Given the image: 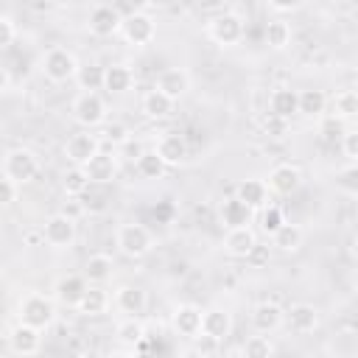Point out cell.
I'll return each instance as SVG.
<instances>
[{
  "instance_id": "cell-1",
  "label": "cell",
  "mask_w": 358,
  "mask_h": 358,
  "mask_svg": "<svg viewBox=\"0 0 358 358\" xmlns=\"http://www.w3.org/2000/svg\"><path fill=\"white\" fill-rule=\"evenodd\" d=\"M39 70L42 76L50 81V84H67V81H76V73H78V59L73 50L67 48H48L39 59Z\"/></svg>"
},
{
  "instance_id": "cell-2",
  "label": "cell",
  "mask_w": 358,
  "mask_h": 358,
  "mask_svg": "<svg viewBox=\"0 0 358 358\" xmlns=\"http://www.w3.org/2000/svg\"><path fill=\"white\" fill-rule=\"evenodd\" d=\"M56 299L53 296H45L39 291H31L25 294L20 302H17V319L20 322H28L39 330H48L53 322H56Z\"/></svg>"
},
{
  "instance_id": "cell-3",
  "label": "cell",
  "mask_w": 358,
  "mask_h": 358,
  "mask_svg": "<svg viewBox=\"0 0 358 358\" xmlns=\"http://www.w3.org/2000/svg\"><path fill=\"white\" fill-rule=\"evenodd\" d=\"M115 246L120 255L137 260L154 249V232L145 224H120L115 229Z\"/></svg>"
},
{
  "instance_id": "cell-4",
  "label": "cell",
  "mask_w": 358,
  "mask_h": 358,
  "mask_svg": "<svg viewBox=\"0 0 358 358\" xmlns=\"http://www.w3.org/2000/svg\"><path fill=\"white\" fill-rule=\"evenodd\" d=\"M73 120L81 126V129H95L106 120V101L101 92H92V90H81L76 98H73Z\"/></svg>"
},
{
  "instance_id": "cell-5",
  "label": "cell",
  "mask_w": 358,
  "mask_h": 358,
  "mask_svg": "<svg viewBox=\"0 0 358 358\" xmlns=\"http://www.w3.org/2000/svg\"><path fill=\"white\" fill-rule=\"evenodd\" d=\"M207 36L218 48H235L243 39V17L235 11H221L207 20Z\"/></svg>"
},
{
  "instance_id": "cell-6",
  "label": "cell",
  "mask_w": 358,
  "mask_h": 358,
  "mask_svg": "<svg viewBox=\"0 0 358 358\" xmlns=\"http://www.w3.org/2000/svg\"><path fill=\"white\" fill-rule=\"evenodd\" d=\"M39 173V157L31 148H8L3 157V176L14 179L17 185H28L34 182Z\"/></svg>"
},
{
  "instance_id": "cell-7",
  "label": "cell",
  "mask_w": 358,
  "mask_h": 358,
  "mask_svg": "<svg viewBox=\"0 0 358 358\" xmlns=\"http://www.w3.org/2000/svg\"><path fill=\"white\" fill-rule=\"evenodd\" d=\"M120 36H123L129 45L143 48V45L154 42V36H157V22H154V17H151L148 11H129V14L123 17Z\"/></svg>"
},
{
  "instance_id": "cell-8",
  "label": "cell",
  "mask_w": 358,
  "mask_h": 358,
  "mask_svg": "<svg viewBox=\"0 0 358 358\" xmlns=\"http://www.w3.org/2000/svg\"><path fill=\"white\" fill-rule=\"evenodd\" d=\"M42 243L53 246V249H67L76 243V218H70L67 213H53L45 224H42Z\"/></svg>"
},
{
  "instance_id": "cell-9",
  "label": "cell",
  "mask_w": 358,
  "mask_h": 358,
  "mask_svg": "<svg viewBox=\"0 0 358 358\" xmlns=\"http://www.w3.org/2000/svg\"><path fill=\"white\" fill-rule=\"evenodd\" d=\"M62 151H64V157H67L70 165H87L101 151V137L92 134V129H84L78 134H70Z\"/></svg>"
},
{
  "instance_id": "cell-10",
  "label": "cell",
  "mask_w": 358,
  "mask_h": 358,
  "mask_svg": "<svg viewBox=\"0 0 358 358\" xmlns=\"http://www.w3.org/2000/svg\"><path fill=\"white\" fill-rule=\"evenodd\" d=\"M42 333H45V330H39V327H34V324H28V322H17V324L8 330V336H6L8 350H11L14 355H36V352L42 350Z\"/></svg>"
},
{
  "instance_id": "cell-11",
  "label": "cell",
  "mask_w": 358,
  "mask_h": 358,
  "mask_svg": "<svg viewBox=\"0 0 358 358\" xmlns=\"http://www.w3.org/2000/svg\"><path fill=\"white\" fill-rule=\"evenodd\" d=\"M120 25H123V17L112 6H95L90 11V17H87V28L98 39H109V36L120 34Z\"/></svg>"
},
{
  "instance_id": "cell-12",
  "label": "cell",
  "mask_w": 358,
  "mask_h": 358,
  "mask_svg": "<svg viewBox=\"0 0 358 358\" xmlns=\"http://www.w3.org/2000/svg\"><path fill=\"white\" fill-rule=\"evenodd\" d=\"M201 316H204V310H201L199 305L182 302V305H176L173 313H171V327H173V333L182 336V338H196V336L201 333Z\"/></svg>"
},
{
  "instance_id": "cell-13",
  "label": "cell",
  "mask_w": 358,
  "mask_h": 358,
  "mask_svg": "<svg viewBox=\"0 0 358 358\" xmlns=\"http://www.w3.org/2000/svg\"><path fill=\"white\" fill-rule=\"evenodd\" d=\"M302 187V171L291 162H280L268 171V190L277 196H294Z\"/></svg>"
},
{
  "instance_id": "cell-14",
  "label": "cell",
  "mask_w": 358,
  "mask_h": 358,
  "mask_svg": "<svg viewBox=\"0 0 358 358\" xmlns=\"http://www.w3.org/2000/svg\"><path fill=\"white\" fill-rule=\"evenodd\" d=\"M87 288H90V280H87L84 274H67V277L56 280V285H53V299H56L62 308L76 310Z\"/></svg>"
},
{
  "instance_id": "cell-15",
  "label": "cell",
  "mask_w": 358,
  "mask_h": 358,
  "mask_svg": "<svg viewBox=\"0 0 358 358\" xmlns=\"http://www.w3.org/2000/svg\"><path fill=\"white\" fill-rule=\"evenodd\" d=\"M257 246V232L246 224V227H232L227 229L224 235V252L229 257H238V260H249V255L255 252Z\"/></svg>"
},
{
  "instance_id": "cell-16",
  "label": "cell",
  "mask_w": 358,
  "mask_h": 358,
  "mask_svg": "<svg viewBox=\"0 0 358 358\" xmlns=\"http://www.w3.org/2000/svg\"><path fill=\"white\" fill-rule=\"evenodd\" d=\"M154 151L165 159V165H168V168L182 165V162L187 159V154H190L187 140H185V134H179V131H165V134H159V140H157Z\"/></svg>"
},
{
  "instance_id": "cell-17",
  "label": "cell",
  "mask_w": 358,
  "mask_h": 358,
  "mask_svg": "<svg viewBox=\"0 0 358 358\" xmlns=\"http://www.w3.org/2000/svg\"><path fill=\"white\" fill-rule=\"evenodd\" d=\"M154 87H157L159 92H165L168 98L179 101V98H185L187 90H190V76H187L182 67H165V70L157 73Z\"/></svg>"
},
{
  "instance_id": "cell-18",
  "label": "cell",
  "mask_w": 358,
  "mask_h": 358,
  "mask_svg": "<svg viewBox=\"0 0 358 358\" xmlns=\"http://www.w3.org/2000/svg\"><path fill=\"white\" fill-rule=\"evenodd\" d=\"M115 338L117 344H123V350L129 352H137V350H145V322L140 316H126L123 322H117L115 327Z\"/></svg>"
},
{
  "instance_id": "cell-19",
  "label": "cell",
  "mask_w": 358,
  "mask_h": 358,
  "mask_svg": "<svg viewBox=\"0 0 358 358\" xmlns=\"http://www.w3.org/2000/svg\"><path fill=\"white\" fill-rule=\"evenodd\" d=\"M201 333L224 344L232 333V313L227 308H207L201 316Z\"/></svg>"
},
{
  "instance_id": "cell-20",
  "label": "cell",
  "mask_w": 358,
  "mask_h": 358,
  "mask_svg": "<svg viewBox=\"0 0 358 358\" xmlns=\"http://www.w3.org/2000/svg\"><path fill=\"white\" fill-rule=\"evenodd\" d=\"M218 221L221 227L232 229V227H246L252 221V207L238 199V196H227L221 204H218Z\"/></svg>"
},
{
  "instance_id": "cell-21",
  "label": "cell",
  "mask_w": 358,
  "mask_h": 358,
  "mask_svg": "<svg viewBox=\"0 0 358 358\" xmlns=\"http://www.w3.org/2000/svg\"><path fill=\"white\" fill-rule=\"evenodd\" d=\"M84 171H87V176H90L92 185H109V182L117 176V157L101 148V151L84 165Z\"/></svg>"
},
{
  "instance_id": "cell-22",
  "label": "cell",
  "mask_w": 358,
  "mask_h": 358,
  "mask_svg": "<svg viewBox=\"0 0 358 358\" xmlns=\"http://www.w3.org/2000/svg\"><path fill=\"white\" fill-rule=\"evenodd\" d=\"M112 302H115V308H117L120 313H126V316H140V313L145 310V305H148V294H145L140 285H120V288L115 291Z\"/></svg>"
},
{
  "instance_id": "cell-23",
  "label": "cell",
  "mask_w": 358,
  "mask_h": 358,
  "mask_svg": "<svg viewBox=\"0 0 358 358\" xmlns=\"http://www.w3.org/2000/svg\"><path fill=\"white\" fill-rule=\"evenodd\" d=\"M285 322V310L277 302H257L252 310V327L257 333H274Z\"/></svg>"
},
{
  "instance_id": "cell-24",
  "label": "cell",
  "mask_w": 358,
  "mask_h": 358,
  "mask_svg": "<svg viewBox=\"0 0 358 358\" xmlns=\"http://www.w3.org/2000/svg\"><path fill=\"white\" fill-rule=\"evenodd\" d=\"M285 322L294 333H313L319 327V310L310 302H294L285 310Z\"/></svg>"
},
{
  "instance_id": "cell-25",
  "label": "cell",
  "mask_w": 358,
  "mask_h": 358,
  "mask_svg": "<svg viewBox=\"0 0 358 358\" xmlns=\"http://www.w3.org/2000/svg\"><path fill=\"white\" fill-rule=\"evenodd\" d=\"M173 98H168L165 92H159L157 87H151L145 95H143V101H140V112L145 115V117H151V120H165V117H171V112H173Z\"/></svg>"
},
{
  "instance_id": "cell-26",
  "label": "cell",
  "mask_w": 358,
  "mask_h": 358,
  "mask_svg": "<svg viewBox=\"0 0 358 358\" xmlns=\"http://www.w3.org/2000/svg\"><path fill=\"white\" fill-rule=\"evenodd\" d=\"M268 182L266 179H243V182H238V187H235V196L238 199H243L252 210H260V207H266L268 204Z\"/></svg>"
},
{
  "instance_id": "cell-27",
  "label": "cell",
  "mask_w": 358,
  "mask_h": 358,
  "mask_svg": "<svg viewBox=\"0 0 358 358\" xmlns=\"http://www.w3.org/2000/svg\"><path fill=\"white\" fill-rule=\"evenodd\" d=\"M109 305H112V296L101 288V285H95V282H90V288L84 291V296H81V302H78V313L81 316H103L106 310H109Z\"/></svg>"
},
{
  "instance_id": "cell-28",
  "label": "cell",
  "mask_w": 358,
  "mask_h": 358,
  "mask_svg": "<svg viewBox=\"0 0 358 358\" xmlns=\"http://www.w3.org/2000/svg\"><path fill=\"white\" fill-rule=\"evenodd\" d=\"M268 106L274 115L291 120L294 115H299V90H291V87H277L268 98Z\"/></svg>"
},
{
  "instance_id": "cell-29",
  "label": "cell",
  "mask_w": 358,
  "mask_h": 358,
  "mask_svg": "<svg viewBox=\"0 0 358 358\" xmlns=\"http://www.w3.org/2000/svg\"><path fill=\"white\" fill-rule=\"evenodd\" d=\"M134 84V73L129 64H106V78H103V90L109 95H123L129 92Z\"/></svg>"
},
{
  "instance_id": "cell-30",
  "label": "cell",
  "mask_w": 358,
  "mask_h": 358,
  "mask_svg": "<svg viewBox=\"0 0 358 358\" xmlns=\"http://www.w3.org/2000/svg\"><path fill=\"white\" fill-rule=\"evenodd\" d=\"M112 271H115V260L109 255H103V252L90 255L87 263H84V277L90 282H95V285H103L106 280H112Z\"/></svg>"
},
{
  "instance_id": "cell-31",
  "label": "cell",
  "mask_w": 358,
  "mask_h": 358,
  "mask_svg": "<svg viewBox=\"0 0 358 358\" xmlns=\"http://www.w3.org/2000/svg\"><path fill=\"white\" fill-rule=\"evenodd\" d=\"M302 241H305V229H302L299 224H291V221H285V224L271 235V246L280 249V252H296V249L302 246Z\"/></svg>"
},
{
  "instance_id": "cell-32",
  "label": "cell",
  "mask_w": 358,
  "mask_h": 358,
  "mask_svg": "<svg viewBox=\"0 0 358 358\" xmlns=\"http://www.w3.org/2000/svg\"><path fill=\"white\" fill-rule=\"evenodd\" d=\"M330 98L324 95V90H299V115L305 117H322L327 112Z\"/></svg>"
},
{
  "instance_id": "cell-33",
  "label": "cell",
  "mask_w": 358,
  "mask_h": 358,
  "mask_svg": "<svg viewBox=\"0 0 358 358\" xmlns=\"http://www.w3.org/2000/svg\"><path fill=\"white\" fill-rule=\"evenodd\" d=\"M103 78H106V67H103V64H98V62H84V64H78L76 84H78L81 90L98 92V90H103Z\"/></svg>"
},
{
  "instance_id": "cell-34",
  "label": "cell",
  "mask_w": 358,
  "mask_h": 358,
  "mask_svg": "<svg viewBox=\"0 0 358 358\" xmlns=\"http://www.w3.org/2000/svg\"><path fill=\"white\" fill-rule=\"evenodd\" d=\"M134 171H137L143 179H162V173L168 171V165H165V159H162L154 148H145V151L140 154V159L134 162Z\"/></svg>"
},
{
  "instance_id": "cell-35",
  "label": "cell",
  "mask_w": 358,
  "mask_h": 358,
  "mask_svg": "<svg viewBox=\"0 0 358 358\" xmlns=\"http://www.w3.org/2000/svg\"><path fill=\"white\" fill-rule=\"evenodd\" d=\"M90 176L84 171V165H70L64 173H62V190L67 196H84L90 190Z\"/></svg>"
},
{
  "instance_id": "cell-36",
  "label": "cell",
  "mask_w": 358,
  "mask_h": 358,
  "mask_svg": "<svg viewBox=\"0 0 358 358\" xmlns=\"http://www.w3.org/2000/svg\"><path fill=\"white\" fill-rule=\"evenodd\" d=\"M263 34H266V45H268L271 50H285V48L291 45V36H294V34H291V25H288L285 20H280V17H277V20H268Z\"/></svg>"
},
{
  "instance_id": "cell-37",
  "label": "cell",
  "mask_w": 358,
  "mask_h": 358,
  "mask_svg": "<svg viewBox=\"0 0 358 358\" xmlns=\"http://www.w3.org/2000/svg\"><path fill=\"white\" fill-rule=\"evenodd\" d=\"M316 131H319V140L322 143L336 145V143H341L347 126H344V117H338V115H322L319 123H316Z\"/></svg>"
},
{
  "instance_id": "cell-38",
  "label": "cell",
  "mask_w": 358,
  "mask_h": 358,
  "mask_svg": "<svg viewBox=\"0 0 358 358\" xmlns=\"http://www.w3.org/2000/svg\"><path fill=\"white\" fill-rule=\"evenodd\" d=\"M235 352L249 355V358H268V355H274V344L268 341V333H257V336H249Z\"/></svg>"
},
{
  "instance_id": "cell-39",
  "label": "cell",
  "mask_w": 358,
  "mask_h": 358,
  "mask_svg": "<svg viewBox=\"0 0 358 358\" xmlns=\"http://www.w3.org/2000/svg\"><path fill=\"white\" fill-rule=\"evenodd\" d=\"M330 103H333V115L350 120L358 115V90H338Z\"/></svg>"
},
{
  "instance_id": "cell-40",
  "label": "cell",
  "mask_w": 358,
  "mask_h": 358,
  "mask_svg": "<svg viewBox=\"0 0 358 358\" xmlns=\"http://www.w3.org/2000/svg\"><path fill=\"white\" fill-rule=\"evenodd\" d=\"M336 187L350 196V199H358V162H350L344 168L336 171Z\"/></svg>"
},
{
  "instance_id": "cell-41",
  "label": "cell",
  "mask_w": 358,
  "mask_h": 358,
  "mask_svg": "<svg viewBox=\"0 0 358 358\" xmlns=\"http://www.w3.org/2000/svg\"><path fill=\"white\" fill-rule=\"evenodd\" d=\"M285 224V213H282V207H277V204H266V207H260V227H263V232H268V235H274L280 227Z\"/></svg>"
},
{
  "instance_id": "cell-42",
  "label": "cell",
  "mask_w": 358,
  "mask_h": 358,
  "mask_svg": "<svg viewBox=\"0 0 358 358\" xmlns=\"http://www.w3.org/2000/svg\"><path fill=\"white\" fill-rule=\"evenodd\" d=\"M101 134H103V140H106V143H112V148H120L123 143H129V140H131L129 126H126V123H117V120H115V123H106Z\"/></svg>"
},
{
  "instance_id": "cell-43",
  "label": "cell",
  "mask_w": 358,
  "mask_h": 358,
  "mask_svg": "<svg viewBox=\"0 0 358 358\" xmlns=\"http://www.w3.org/2000/svg\"><path fill=\"white\" fill-rule=\"evenodd\" d=\"M263 131L268 137H285L288 134V120L280 117V115H274V112H268V117L263 120Z\"/></svg>"
},
{
  "instance_id": "cell-44",
  "label": "cell",
  "mask_w": 358,
  "mask_h": 358,
  "mask_svg": "<svg viewBox=\"0 0 358 358\" xmlns=\"http://www.w3.org/2000/svg\"><path fill=\"white\" fill-rule=\"evenodd\" d=\"M338 145H341V154H344L350 162H358V129H347Z\"/></svg>"
},
{
  "instance_id": "cell-45",
  "label": "cell",
  "mask_w": 358,
  "mask_h": 358,
  "mask_svg": "<svg viewBox=\"0 0 358 358\" xmlns=\"http://www.w3.org/2000/svg\"><path fill=\"white\" fill-rule=\"evenodd\" d=\"M14 39H17V25H14V20L8 14H3L0 17V48L8 50L14 45Z\"/></svg>"
},
{
  "instance_id": "cell-46",
  "label": "cell",
  "mask_w": 358,
  "mask_h": 358,
  "mask_svg": "<svg viewBox=\"0 0 358 358\" xmlns=\"http://www.w3.org/2000/svg\"><path fill=\"white\" fill-rule=\"evenodd\" d=\"M20 187H22V185H17V182H14V179H8V176H3V179H0V201H3V207H11V204L17 201Z\"/></svg>"
},
{
  "instance_id": "cell-47",
  "label": "cell",
  "mask_w": 358,
  "mask_h": 358,
  "mask_svg": "<svg viewBox=\"0 0 358 358\" xmlns=\"http://www.w3.org/2000/svg\"><path fill=\"white\" fill-rule=\"evenodd\" d=\"M120 151H123V157H126L129 162H137V159H140V154H143L145 148H143V143H140V140H134V137H131L129 143H123V145H120Z\"/></svg>"
},
{
  "instance_id": "cell-48",
  "label": "cell",
  "mask_w": 358,
  "mask_h": 358,
  "mask_svg": "<svg viewBox=\"0 0 358 358\" xmlns=\"http://www.w3.org/2000/svg\"><path fill=\"white\" fill-rule=\"evenodd\" d=\"M268 3V8H274V11H280V14H288V11H296L305 0H266Z\"/></svg>"
},
{
  "instance_id": "cell-49",
  "label": "cell",
  "mask_w": 358,
  "mask_h": 358,
  "mask_svg": "<svg viewBox=\"0 0 358 358\" xmlns=\"http://www.w3.org/2000/svg\"><path fill=\"white\" fill-rule=\"evenodd\" d=\"M62 213H67L70 218H78V215H84V213H87V207H84V201H78L76 196H70V199L64 201V207H62Z\"/></svg>"
},
{
  "instance_id": "cell-50",
  "label": "cell",
  "mask_w": 358,
  "mask_h": 358,
  "mask_svg": "<svg viewBox=\"0 0 358 358\" xmlns=\"http://www.w3.org/2000/svg\"><path fill=\"white\" fill-rule=\"evenodd\" d=\"M196 3H199L201 11H210V14H221V11H227V8H224V0H196Z\"/></svg>"
},
{
  "instance_id": "cell-51",
  "label": "cell",
  "mask_w": 358,
  "mask_h": 358,
  "mask_svg": "<svg viewBox=\"0 0 358 358\" xmlns=\"http://www.w3.org/2000/svg\"><path fill=\"white\" fill-rule=\"evenodd\" d=\"M151 3H154V0H123V6H126L129 11H148Z\"/></svg>"
},
{
  "instance_id": "cell-52",
  "label": "cell",
  "mask_w": 358,
  "mask_h": 358,
  "mask_svg": "<svg viewBox=\"0 0 358 358\" xmlns=\"http://www.w3.org/2000/svg\"><path fill=\"white\" fill-rule=\"evenodd\" d=\"M171 213H173V207H171L168 201H162V204H157V207H154V215H157V218H162V221H165V218H171Z\"/></svg>"
},
{
  "instance_id": "cell-53",
  "label": "cell",
  "mask_w": 358,
  "mask_h": 358,
  "mask_svg": "<svg viewBox=\"0 0 358 358\" xmlns=\"http://www.w3.org/2000/svg\"><path fill=\"white\" fill-rule=\"evenodd\" d=\"M0 90L3 92H11V70L8 67H3V84H0Z\"/></svg>"
},
{
  "instance_id": "cell-54",
  "label": "cell",
  "mask_w": 358,
  "mask_h": 358,
  "mask_svg": "<svg viewBox=\"0 0 358 358\" xmlns=\"http://www.w3.org/2000/svg\"><path fill=\"white\" fill-rule=\"evenodd\" d=\"M352 288H355V294H358V268H355V274H352Z\"/></svg>"
},
{
  "instance_id": "cell-55",
  "label": "cell",
  "mask_w": 358,
  "mask_h": 358,
  "mask_svg": "<svg viewBox=\"0 0 358 358\" xmlns=\"http://www.w3.org/2000/svg\"><path fill=\"white\" fill-rule=\"evenodd\" d=\"M352 255H355V260H358V238L352 241Z\"/></svg>"
},
{
  "instance_id": "cell-56",
  "label": "cell",
  "mask_w": 358,
  "mask_h": 358,
  "mask_svg": "<svg viewBox=\"0 0 358 358\" xmlns=\"http://www.w3.org/2000/svg\"><path fill=\"white\" fill-rule=\"evenodd\" d=\"M355 90H358V73H355Z\"/></svg>"
},
{
  "instance_id": "cell-57",
  "label": "cell",
  "mask_w": 358,
  "mask_h": 358,
  "mask_svg": "<svg viewBox=\"0 0 358 358\" xmlns=\"http://www.w3.org/2000/svg\"><path fill=\"white\" fill-rule=\"evenodd\" d=\"M154 3H168V0H154Z\"/></svg>"
}]
</instances>
